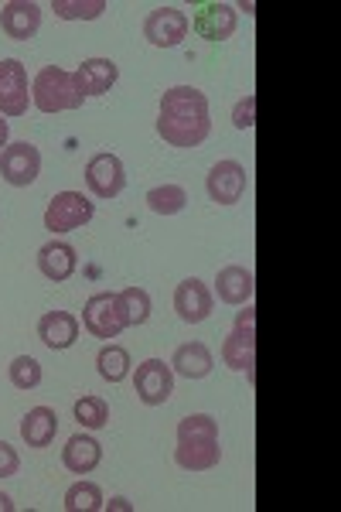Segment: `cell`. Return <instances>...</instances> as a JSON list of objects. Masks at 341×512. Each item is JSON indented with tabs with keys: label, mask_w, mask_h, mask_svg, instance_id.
<instances>
[{
	"label": "cell",
	"mask_w": 341,
	"mask_h": 512,
	"mask_svg": "<svg viewBox=\"0 0 341 512\" xmlns=\"http://www.w3.org/2000/svg\"><path fill=\"white\" fill-rule=\"evenodd\" d=\"M157 134L164 144L191 151V147L205 144L212 134L209 117V96L195 86H174L161 96V110H157Z\"/></svg>",
	"instance_id": "obj_1"
},
{
	"label": "cell",
	"mask_w": 341,
	"mask_h": 512,
	"mask_svg": "<svg viewBox=\"0 0 341 512\" xmlns=\"http://www.w3.org/2000/svg\"><path fill=\"white\" fill-rule=\"evenodd\" d=\"M174 461L185 472H209L222 461L219 448V420L209 414H191L178 424V448Z\"/></svg>",
	"instance_id": "obj_2"
},
{
	"label": "cell",
	"mask_w": 341,
	"mask_h": 512,
	"mask_svg": "<svg viewBox=\"0 0 341 512\" xmlns=\"http://www.w3.org/2000/svg\"><path fill=\"white\" fill-rule=\"evenodd\" d=\"M31 103L41 113H65V110H79L82 96L76 93V79L72 72L58 69V65H45L31 82Z\"/></svg>",
	"instance_id": "obj_3"
},
{
	"label": "cell",
	"mask_w": 341,
	"mask_h": 512,
	"mask_svg": "<svg viewBox=\"0 0 341 512\" xmlns=\"http://www.w3.org/2000/svg\"><path fill=\"white\" fill-rule=\"evenodd\" d=\"M246 311L236 315V325H232L229 338L222 342V362L236 373H246L253 379V366H256V308L253 304H243Z\"/></svg>",
	"instance_id": "obj_4"
},
{
	"label": "cell",
	"mask_w": 341,
	"mask_h": 512,
	"mask_svg": "<svg viewBox=\"0 0 341 512\" xmlns=\"http://www.w3.org/2000/svg\"><path fill=\"white\" fill-rule=\"evenodd\" d=\"M82 328H86L93 338H116L127 325V315H123L120 294L113 291H99L86 301L82 308Z\"/></svg>",
	"instance_id": "obj_5"
},
{
	"label": "cell",
	"mask_w": 341,
	"mask_h": 512,
	"mask_svg": "<svg viewBox=\"0 0 341 512\" xmlns=\"http://www.w3.org/2000/svg\"><path fill=\"white\" fill-rule=\"evenodd\" d=\"M96 216V202L82 192H58L45 209V229L52 233H72L82 229L86 222H93Z\"/></svg>",
	"instance_id": "obj_6"
},
{
	"label": "cell",
	"mask_w": 341,
	"mask_h": 512,
	"mask_svg": "<svg viewBox=\"0 0 341 512\" xmlns=\"http://www.w3.org/2000/svg\"><path fill=\"white\" fill-rule=\"evenodd\" d=\"M41 175V151L28 140H18V144H7L0 151V178L14 188H28L35 185Z\"/></svg>",
	"instance_id": "obj_7"
},
{
	"label": "cell",
	"mask_w": 341,
	"mask_h": 512,
	"mask_svg": "<svg viewBox=\"0 0 341 512\" xmlns=\"http://www.w3.org/2000/svg\"><path fill=\"white\" fill-rule=\"evenodd\" d=\"M188 31H191L188 14L181 11V7H174V4L154 7V11L147 14V21H144V38L151 41L154 48H174V45H181V41L188 38Z\"/></svg>",
	"instance_id": "obj_8"
},
{
	"label": "cell",
	"mask_w": 341,
	"mask_h": 512,
	"mask_svg": "<svg viewBox=\"0 0 341 512\" xmlns=\"http://www.w3.org/2000/svg\"><path fill=\"white\" fill-rule=\"evenodd\" d=\"M133 390H137V400L147 403V407H161V403H168L171 393H174L171 362H164V359L140 362L137 376H133Z\"/></svg>",
	"instance_id": "obj_9"
},
{
	"label": "cell",
	"mask_w": 341,
	"mask_h": 512,
	"mask_svg": "<svg viewBox=\"0 0 341 512\" xmlns=\"http://www.w3.org/2000/svg\"><path fill=\"white\" fill-rule=\"evenodd\" d=\"M28 69L18 59H0V117H24L31 106Z\"/></svg>",
	"instance_id": "obj_10"
},
{
	"label": "cell",
	"mask_w": 341,
	"mask_h": 512,
	"mask_svg": "<svg viewBox=\"0 0 341 512\" xmlns=\"http://www.w3.org/2000/svg\"><path fill=\"white\" fill-rule=\"evenodd\" d=\"M86 185L96 198L110 202V198H116L127 188V168H123V161L116 158V154L99 151L86 164Z\"/></svg>",
	"instance_id": "obj_11"
},
{
	"label": "cell",
	"mask_w": 341,
	"mask_h": 512,
	"mask_svg": "<svg viewBox=\"0 0 341 512\" xmlns=\"http://www.w3.org/2000/svg\"><path fill=\"white\" fill-rule=\"evenodd\" d=\"M249 175L239 161H219L212 164L209 178H205V188H209V198L215 205H236L239 198L246 195Z\"/></svg>",
	"instance_id": "obj_12"
},
{
	"label": "cell",
	"mask_w": 341,
	"mask_h": 512,
	"mask_svg": "<svg viewBox=\"0 0 341 512\" xmlns=\"http://www.w3.org/2000/svg\"><path fill=\"white\" fill-rule=\"evenodd\" d=\"M174 311L185 325H202L212 315V291L198 277H188L174 291Z\"/></svg>",
	"instance_id": "obj_13"
},
{
	"label": "cell",
	"mask_w": 341,
	"mask_h": 512,
	"mask_svg": "<svg viewBox=\"0 0 341 512\" xmlns=\"http://www.w3.org/2000/svg\"><path fill=\"white\" fill-rule=\"evenodd\" d=\"M215 294H219L222 304H232V308H243V304H253L256 294V277L249 267H239V263H229L215 274Z\"/></svg>",
	"instance_id": "obj_14"
},
{
	"label": "cell",
	"mask_w": 341,
	"mask_h": 512,
	"mask_svg": "<svg viewBox=\"0 0 341 512\" xmlns=\"http://www.w3.org/2000/svg\"><path fill=\"white\" fill-rule=\"evenodd\" d=\"M191 21V31L205 41H226L236 31V7L232 4H202Z\"/></svg>",
	"instance_id": "obj_15"
},
{
	"label": "cell",
	"mask_w": 341,
	"mask_h": 512,
	"mask_svg": "<svg viewBox=\"0 0 341 512\" xmlns=\"http://www.w3.org/2000/svg\"><path fill=\"white\" fill-rule=\"evenodd\" d=\"M0 28L14 41L35 38L41 28V7L35 0H11V4L0 7Z\"/></svg>",
	"instance_id": "obj_16"
},
{
	"label": "cell",
	"mask_w": 341,
	"mask_h": 512,
	"mask_svg": "<svg viewBox=\"0 0 341 512\" xmlns=\"http://www.w3.org/2000/svg\"><path fill=\"white\" fill-rule=\"evenodd\" d=\"M76 79V93L86 99V96H103L113 89V82L120 79V69H116L113 59H86L72 72Z\"/></svg>",
	"instance_id": "obj_17"
},
{
	"label": "cell",
	"mask_w": 341,
	"mask_h": 512,
	"mask_svg": "<svg viewBox=\"0 0 341 512\" xmlns=\"http://www.w3.org/2000/svg\"><path fill=\"white\" fill-rule=\"evenodd\" d=\"M38 338H41V345H48L52 352L72 349L79 338V318L69 315V311H48V315H41L38 321Z\"/></svg>",
	"instance_id": "obj_18"
},
{
	"label": "cell",
	"mask_w": 341,
	"mask_h": 512,
	"mask_svg": "<svg viewBox=\"0 0 341 512\" xmlns=\"http://www.w3.org/2000/svg\"><path fill=\"white\" fill-rule=\"evenodd\" d=\"M76 267H79V256H76V246H72V243L52 239V243H45L38 250V270L48 280H55V284L69 280L72 274H76Z\"/></svg>",
	"instance_id": "obj_19"
},
{
	"label": "cell",
	"mask_w": 341,
	"mask_h": 512,
	"mask_svg": "<svg viewBox=\"0 0 341 512\" xmlns=\"http://www.w3.org/2000/svg\"><path fill=\"white\" fill-rule=\"evenodd\" d=\"M99 461H103V448H99V441H96V437H89V434L69 437V444L62 448V465L69 468L72 475L96 472Z\"/></svg>",
	"instance_id": "obj_20"
},
{
	"label": "cell",
	"mask_w": 341,
	"mask_h": 512,
	"mask_svg": "<svg viewBox=\"0 0 341 512\" xmlns=\"http://www.w3.org/2000/svg\"><path fill=\"white\" fill-rule=\"evenodd\" d=\"M212 366H215V359L205 342H185L171 355V369L185 379H205L212 373Z\"/></svg>",
	"instance_id": "obj_21"
},
{
	"label": "cell",
	"mask_w": 341,
	"mask_h": 512,
	"mask_svg": "<svg viewBox=\"0 0 341 512\" xmlns=\"http://www.w3.org/2000/svg\"><path fill=\"white\" fill-rule=\"evenodd\" d=\"M55 434H58V414L52 407H35V410H28V417L21 420V437H24V444L28 448H48V444L55 441Z\"/></svg>",
	"instance_id": "obj_22"
},
{
	"label": "cell",
	"mask_w": 341,
	"mask_h": 512,
	"mask_svg": "<svg viewBox=\"0 0 341 512\" xmlns=\"http://www.w3.org/2000/svg\"><path fill=\"white\" fill-rule=\"evenodd\" d=\"M96 369L106 383H123V379L130 376V352L123 349V345H113V342L103 345L96 355Z\"/></svg>",
	"instance_id": "obj_23"
},
{
	"label": "cell",
	"mask_w": 341,
	"mask_h": 512,
	"mask_svg": "<svg viewBox=\"0 0 341 512\" xmlns=\"http://www.w3.org/2000/svg\"><path fill=\"white\" fill-rule=\"evenodd\" d=\"M188 205V192L181 185H157L147 192V209L154 216H178Z\"/></svg>",
	"instance_id": "obj_24"
},
{
	"label": "cell",
	"mask_w": 341,
	"mask_h": 512,
	"mask_svg": "<svg viewBox=\"0 0 341 512\" xmlns=\"http://www.w3.org/2000/svg\"><path fill=\"white\" fill-rule=\"evenodd\" d=\"M62 506H65V512H99V509H106V499L96 482H76L69 492H65Z\"/></svg>",
	"instance_id": "obj_25"
},
{
	"label": "cell",
	"mask_w": 341,
	"mask_h": 512,
	"mask_svg": "<svg viewBox=\"0 0 341 512\" xmlns=\"http://www.w3.org/2000/svg\"><path fill=\"white\" fill-rule=\"evenodd\" d=\"M72 414H76V420L86 431H103L110 424V403L103 396H82V400H76V407H72Z\"/></svg>",
	"instance_id": "obj_26"
},
{
	"label": "cell",
	"mask_w": 341,
	"mask_h": 512,
	"mask_svg": "<svg viewBox=\"0 0 341 512\" xmlns=\"http://www.w3.org/2000/svg\"><path fill=\"white\" fill-rule=\"evenodd\" d=\"M52 11L62 21H96L106 11V0H52Z\"/></svg>",
	"instance_id": "obj_27"
},
{
	"label": "cell",
	"mask_w": 341,
	"mask_h": 512,
	"mask_svg": "<svg viewBox=\"0 0 341 512\" xmlns=\"http://www.w3.org/2000/svg\"><path fill=\"white\" fill-rule=\"evenodd\" d=\"M120 304H123V315H127V325H147V318H151V294L144 291V287H127V291H120Z\"/></svg>",
	"instance_id": "obj_28"
},
{
	"label": "cell",
	"mask_w": 341,
	"mask_h": 512,
	"mask_svg": "<svg viewBox=\"0 0 341 512\" xmlns=\"http://www.w3.org/2000/svg\"><path fill=\"white\" fill-rule=\"evenodd\" d=\"M7 376H11V386L14 390H35V386L41 383V366L38 359H31V355H18V359L7 366Z\"/></svg>",
	"instance_id": "obj_29"
},
{
	"label": "cell",
	"mask_w": 341,
	"mask_h": 512,
	"mask_svg": "<svg viewBox=\"0 0 341 512\" xmlns=\"http://www.w3.org/2000/svg\"><path fill=\"white\" fill-rule=\"evenodd\" d=\"M232 123H236V130H253L256 127V96L253 93H246L236 103V110H232Z\"/></svg>",
	"instance_id": "obj_30"
},
{
	"label": "cell",
	"mask_w": 341,
	"mask_h": 512,
	"mask_svg": "<svg viewBox=\"0 0 341 512\" xmlns=\"http://www.w3.org/2000/svg\"><path fill=\"white\" fill-rule=\"evenodd\" d=\"M18 468H21L18 451H14L7 441H0V478H11V475H18Z\"/></svg>",
	"instance_id": "obj_31"
},
{
	"label": "cell",
	"mask_w": 341,
	"mask_h": 512,
	"mask_svg": "<svg viewBox=\"0 0 341 512\" xmlns=\"http://www.w3.org/2000/svg\"><path fill=\"white\" fill-rule=\"evenodd\" d=\"M7 137H11V127H7V117H0V151L7 147Z\"/></svg>",
	"instance_id": "obj_32"
},
{
	"label": "cell",
	"mask_w": 341,
	"mask_h": 512,
	"mask_svg": "<svg viewBox=\"0 0 341 512\" xmlns=\"http://www.w3.org/2000/svg\"><path fill=\"white\" fill-rule=\"evenodd\" d=\"M110 509H120V512H130L133 506H130V502H127V499H113V502H110Z\"/></svg>",
	"instance_id": "obj_33"
},
{
	"label": "cell",
	"mask_w": 341,
	"mask_h": 512,
	"mask_svg": "<svg viewBox=\"0 0 341 512\" xmlns=\"http://www.w3.org/2000/svg\"><path fill=\"white\" fill-rule=\"evenodd\" d=\"M11 509H14L11 495H4V492H0V512H11Z\"/></svg>",
	"instance_id": "obj_34"
}]
</instances>
